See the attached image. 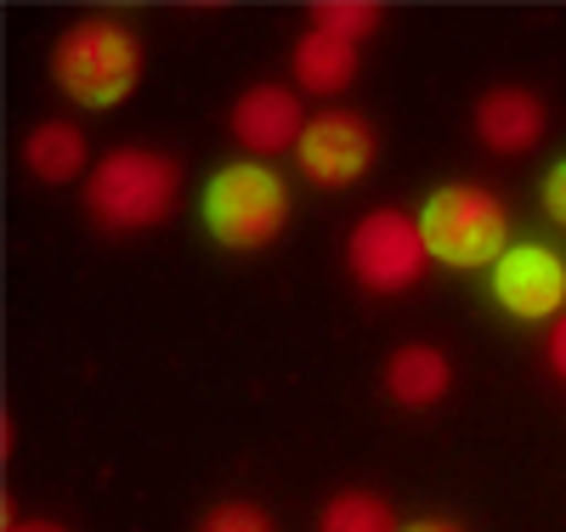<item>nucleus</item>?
<instances>
[{
	"mask_svg": "<svg viewBox=\"0 0 566 532\" xmlns=\"http://www.w3.org/2000/svg\"><path fill=\"white\" fill-rule=\"evenodd\" d=\"M52 80L80 108H119L142 80V40L130 23L85 18L57 34L52 45Z\"/></svg>",
	"mask_w": 566,
	"mask_h": 532,
	"instance_id": "nucleus-1",
	"label": "nucleus"
},
{
	"mask_svg": "<svg viewBox=\"0 0 566 532\" xmlns=\"http://www.w3.org/2000/svg\"><path fill=\"white\" fill-rule=\"evenodd\" d=\"M199 216H205V232L221 250L255 255L290 227V187H283L277 170H266L255 159L221 165L199 192Z\"/></svg>",
	"mask_w": 566,
	"mask_h": 532,
	"instance_id": "nucleus-2",
	"label": "nucleus"
},
{
	"mask_svg": "<svg viewBox=\"0 0 566 532\" xmlns=\"http://www.w3.org/2000/svg\"><path fill=\"white\" fill-rule=\"evenodd\" d=\"M181 170L154 148H114L85 176V216L108 232H148L170 216Z\"/></svg>",
	"mask_w": 566,
	"mask_h": 532,
	"instance_id": "nucleus-3",
	"label": "nucleus"
},
{
	"mask_svg": "<svg viewBox=\"0 0 566 532\" xmlns=\"http://www.w3.org/2000/svg\"><path fill=\"white\" fill-rule=\"evenodd\" d=\"M419 238L431 261L453 267V272H470V267H493L504 250H510V216L504 205L493 199L488 187L476 181H448L437 187L431 199L419 205Z\"/></svg>",
	"mask_w": 566,
	"mask_h": 532,
	"instance_id": "nucleus-4",
	"label": "nucleus"
},
{
	"mask_svg": "<svg viewBox=\"0 0 566 532\" xmlns=\"http://www.w3.org/2000/svg\"><path fill=\"white\" fill-rule=\"evenodd\" d=\"M346 267L352 278L368 289V295H402V289L419 283V272L431 267V250H424V238H419V221L380 205V210H368L352 238H346Z\"/></svg>",
	"mask_w": 566,
	"mask_h": 532,
	"instance_id": "nucleus-5",
	"label": "nucleus"
},
{
	"mask_svg": "<svg viewBox=\"0 0 566 532\" xmlns=\"http://www.w3.org/2000/svg\"><path fill=\"white\" fill-rule=\"evenodd\" d=\"M493 301L522 323H555L566 312V261L549 244H510L493 261Z\"/></svg>",
	"mask_w": 566,
	"mask_h": 532,
	"instance_id": "nucleus-6",
	"label": "nucleus"
},
{
	"mask_svg": "<svg viewBox=\"0 0 566 532\" xmlns=\"http://www.w3.org/2000/svg\"><path fill=\"white\" fill-rule=\"evenodd\" d=\"M374 148H380V142H374V131H368L363 114L323 108V114L306 119V136H301L295 159H301L306 181H317V187H352V181L368 176Z\"/></svg>",
	"mask_w": 566,
	"mask_h": 532,
	"instance_id": "nucleus-7",
	"label": "nucleus"
},
{
	"mask_svg": "<svg viewBox=\"0 0 566 532\" xmlns=\"http://www.w3.org/2000/svg\"><path fill=\"white\" fill-rule=\"evenodd\" d=\"M232 136H239L250 154L301 148V136H306L301 96L290 85H250L239 103H232Z\"/></svg>",
	"mask_w": 566,
	"mask_h": 532,
	"instance_id": "nucleus-8",
	"label": "nucleus"
},
{
	"mask_svg": "<svg viewBox=\"0 0 566 532\" xmlns=\"http://www.w3.org/2000/svg\"><path fill=\"white\" fill-rule=\"evenodd\" d=\"M476 136L493 154H527L544 136V103L522 85H499L476 103Z\"/></svg>",
	"mask_w": 566,
	"mask_h": 532,
	"instance_id": "nucleus-9",
	"label": "nucleus"
},
{
	"mask_svg": "<svg viewBox=\"0 0 566 532\" xmlns=\"http://www.w3.org/2000/svg\"><path fill=\"white\" fill-rule=\"evenodd\" d=\"M448 385H453V368L437 346H402L386 363V392L402 408H437L448 397Z\"/></svg>",
	"mask_w": 566,
	"mask_h": 532,
	"instance_id": "nucleus-10",
	"label": "nucleus"
},
{
	"mask_svg": "<svg viewBox=\"0 0 566 532\" xmlns=\"http://www.w3.org/2000/svg\"><path fill=\"white\" fill-rule=\"evenodd\" d=\"M290 63H295V80H301L306 91L335 96V91H346V85L357 80V63H363V58H357V45L323 34V29H306Z\"/></svg>",
	"mask_w": 566,
	"mask_h": 532,
	"instance_id": "nucleus-11",
	"label": "nucleus"
},
{
	"mask_svg": "<svg viewBox=\"0 0 566 532\" xmlns=\"http://www.w3.org/2000/svg\"><path fill=\"white\" fill-rule=\"evenodd\" d=\"M85 136H80V125H69V119H45V125H34L29 131V142H23V165H29V176L34 181H74L80 170H85ZM91 176V170H85Z\"/></svg>",
	"mask_w": 566,
	"mask_h": 532,
	"instance_id": "nucleus-12",
	"label": "nucleus"
},
{
	"mask_svg": "<svg viewBox=\"0 0 566 532\" xmlns=\"http://www.w3.org/2000/svg\"><path fill=\"white\" fill-rule=\"evenodd\" d=\"M317 532H402V526H397V515H391V504L380 493L346 488V493H335L323 504Z\"/></svg>",
	"mask_w": 566,
	"mask_h": 532,
	"instance_id": "nucleus-13",
	"label": "nucleus"
},
{
	"mask_svg": "<svg viewBox=\"0 0 566 532\" xmlns=\"http://www.w3.org/2000/svg\"><path fill=\"white\" fill-rule=\"evenodd\" d=\"M312 29L335 34L346 45H363L374 29H380V7H368V0H317V7H312Z\"/></svg>",
	"mask_w": 566,
	"mask_h": 532,
	"instance_id": "nucleus-14",
	"label": "nucleus"
},
{
	"mask_svg": "<svg viewBox=\"0 0 566 532\" xmlns=\"http://www.w3.org/2000/svg\"><path fill=\"white\" fill-rule=\"evenodd\" d=\"M199 532H272V521H266L255 504H221V510L205 515Z\"/></svg>",
	"mask_w": 566,
	"mask_h": 532,
	"instance_id": "nucleus-15",
	"label": "nucleus"
},
{
	"mask_svg": "<svg viewBox=\"0 0 566 532\" xmlns=\"http://www.w3.org/2000/svg\"><path fill=\"white\" fill-rule=\"evenodd\" d=\"M538 199H544V216H549L555 227H566V159L544 176V192H538Z\"/></svg>",
	"mask_w": 566,
	"mask_h": 532,
	"instance_id": "nucleus-16",
	"label": "nucleus"
},
{
	"mask_svg": "<svg viewBox=\"0 0 566 532\" xmlns=\"http://www.w3.org/2000/svg\"><path fill=\"white\" fill-rule=\"evenodd\" d=\"M549 368H555V379H566V312L549 328Z\"/></svg>",
	"mask_w": 566,
	"mask_h": 532,
	"instance_id": "nucleus-17",
	"label": "nucleus"
},
{
	"mask_svg": "<svg viewBox=\"0 0 566 532\" xmlns=\"http://www.w3.org/2000/svg\"><path fill=\"white\" fill-rule=\"evenodd\" d=\"M402 532H464L459 521H442V515H424V521H408Z\"/></svg>",
	"mask_w": 566,
	"mask_h": 532,
	"instance_id": "nucleus-18",
	"label": "nucleus"
},
{
	"mask_svg": "<svg viewBox=\"0 0 566 532\" xmlns=\"http://www.w3.org/2000/svg\"><path fill=\"white\" fill-rule=\"evenodd\" d=\"M7 532H63L57 521H12V510H7Z\"/></svg>",
	"mask_w": 566,
	"mask_h": 532,
	"instance_id": "nucleus-19",
	"label": "nucleus"
}]
</instances>
